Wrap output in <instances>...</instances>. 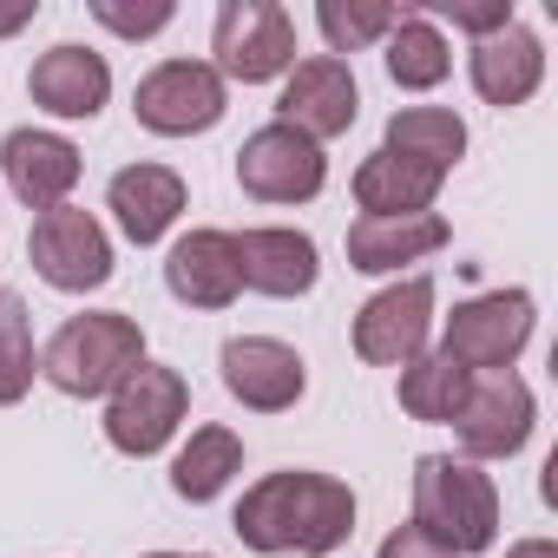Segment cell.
<instances>
[{
  "mask_svg": "<svg viewBox=\"0 0 558 558\" xmlns=\"http://www.w3.org/2000/svg\"><path fill=\"white\" fill-rule=\"evenodd\" d=\"M230 525H236V538L250 551H269V558H323V551H336L355 532V493L336 473H310V466L263 473L236 499V519Z\"/></svg>",
  "mask_w": 558,
  "mask_h": 558,
  "instance_id": "obj_1",
  "label": "cell"
},
{
  "mask_svg": "<svg viewBox=\"0 0 558 558\" xmlns=\"http://www.w3.org/2000/svg\"><path fill=\"white\" fill-rule=\"evenodd\" d=\"M414 532L434 538L453 558H473L499 538V486L453 453H421L414 460Z\"/></svg>",
  "mask_w": 558,
  "mask_h": 558,
  "instance_id": "obj_2",
  "label": "cell"
},
{
  "mask_svg": "<svg viewBox=\"0 0 558 558\" xmlns=\"http://www.w3.org/2000/svg\"><path fill=\"white\" fill-rule=\"evenodd\" d=\"M145 362V329L119 310H93V316H73L47 355H40V375L73 395V401H93V395H112L132 368Z\"/></svg>",
  "mask_w": 558,
  "mask_h": 558,
  "instance_id": "obj_3",
  "label": "cell"
},
{
  "mask_svg": "<svg viewBox=\"0 0 558 558\" xmlns=\"http://www.w3.org/2000/svg\"><path fill=\"white\" fill-rule=\"evenodd\" d=\"M210 53H217V80H243V86L283 80L296 66V21L276 0H223Z\"/></svg>",
  "mask_w": 558,
  "mask_h": 558,
  "instance_id": "obj_4",
  "label": "cell"
},
{
  "mask_svg": "<svg viewBox=\"0 0 558 558\" xmlns=\"http://www.w3.org/2000/svg\"><path fill=\"white\" fill-rule=\"evenodd\" d=\"M184 414H191V381L165 362H138L106 401V440L132 460H151L178 434Z\"/></svg>",
  "mask_w": 558,
  "mask_h": 558,
  "instance_id": "obj_5",
  "label": "cell"
},
{
  "mask_svg": "<svg viewBox=\"0 0 558 558\" xmlns=\"http://www.w3.org/2000/svg\"><path fill=\"white\" fill-rule=\"evenodd\" d=\"M132 112L158 138H191V132H210L230 112V93H223V80H217L210 60H165V66H151L138 80Z\"/></svg>",
  "mask_w": 558,
  "mask_h": 558,
  "instance_id": "obj_6",
  "label": "cell"
},
{
  "mask_svg": "<svg viewBox=\"0 0 558 558\" xmlns=\"http://www.w3.org/2000/svg\"><path fill=\"white\" fill-rule=\"evenodd\" d=\"M236 184L256 204H310L329 184V158H323L316 138H303L290 125H263L236 151Z\"/></svg>",
  "mask_w": 558,
  "mask_h": 558,
  "instance_id": "obj_7",
  "label": "cell"
},
{
  "mask_svg": "<svg viewBox=\"0 0 558 558\" xmlns=\"http://www.w3.org/2000/svg\"><path fill=\"white\" fill-rule=\"evenodd\" d=\"M525 342H532V296L525 290H493V296H473L447 316L440 355H453L466 375H499V368H512V355Z\"/></svg>",
  "mask_w": 558,
  "mask_h": 558,
  "instance_id": "obj_8",
  "label": "cell"
},
{
  "mask_svg": "<svg viewBox=\"0 0 558 558\" xmlns=\"http://www.w3.org/2000/svg\"><path fill=\"white\" fill-rule=\"evenodd\" d=\"M27 256H34V269L47 276V283H53V290H66V296L99 290L106 276H112V236L99 230V217H93V210H73V204H60V210H40V217H34Z\"/></svg>",
  "mask_w": 558,
  "mask_h": 558,
  "instance_id": "obj_9",
  "label": "cell"
},
{
  "mask_svg": "<svg viewBox=\"0 0 558 558\" xmlns=\"http://www.w3.org/2000/svg\"><path fill=\"white\" fill-rule=\"evenodd\" d=\"M532 388L499 368V375H473L466 388V408L453 414V434H460V460H512L525 440H532Z\"/></svg>",
  "mask_w": 558,
  "mask_h": 558,
  "instance_id": "obj_10",
  "label": "cell"
},
{
  "mask_svg": "<svg viewBox=\"0 0 558 558\" xmlns=\"http://www.w3.org/2000/svg\"><path fill=\"white\" fill-rule=\"evenodd\" d=\"M427 329H434V283L427 276H408V283L362 303L355 355L375 362V368H408L414 355H427Z\"/></svg>",
  "mask_w": 558,
  "mask_h": 558,
  "instance_id": "obj_11",
  "label": "cell"
},
{
  "mask_svg": "<svg viewBox=\"0 0 558 558\" xmlns=\"http://www.w3.org/2000/svg\"><path fill=\"white\" fill-rule=\"evenodd\" d=\"M217 362H223V388H230L250 414H283V408H296L303 388H310L303 355H296L290 342H276V336H236V342H223Z\"/></svg>",
  "mask_w": 558,
  "mask_h": 558,
  "instance_id": "obj_12",
  "label": "cell"
},
{
  "mask_svg": "<svg viewBox=\"0 0 558 558\" xmlns=\"http://www.w3.org/2000/svg\"><path fill=\"white\" fill-rule=\"evenodd\" d=\"M355 112H362V93H355V73L342 66V60H303V66H290V80H283V99H276V125H290V132H303V138H342L349 125H355Z\"/></svg>",
  "mask_w": 558,
  "mask_h": 558,
  "instance_id": "obj_13",
  "label": "cell"
},
{
  "mask_svg": "<svg viewBox=\"0 0 558 558\" xmlns=\"http://www.w3.org/2000/svg\"><path fill=\"white\" fill-rule=\"evenodd\" d=\"M0 171H8V184L27 210H60L80 184V145L60 138V132L21 125V132L0 138Z\"/></svg>",
  "mask_w": 558,
  "mask_h": 558,
  "instance_id": "obj_14",
  "label": "cell"
},
{
  "mask_svg": "<svg viewBox=\"0 0 558 558\" xmlns=\"http://www.w3.org/2000/svg\"><path fill=\"white\" fill-rule=\"evenodd\" d=\"M165 290L184 310H230L243 296V269H236L230 230H191V236H178L171 256H165Z\"/></svg>",
  "mask_w": 558,
  "mask_h": 558,
  "instance_id": "obj_15",
  "label": "cell"
},
{
  "mask_svg": "<svg viewBox=\"0 0 558 558\" xmlns=\"http://www.w3.org/2000/svg\"><path fill=\"white\" fill-rule=\"evenodd\" d=\"M27 93H34V106L53 112V119H99L106 99H112V66H106V53L66 40V47H47V53L34 60Z\"/></svg>",
  "mask_w": 558,
  "mask_h": 558,
  "instance_id": "obj_16",
  "label": "cell"
},
{
  "mask_svg": "<svg viewBox=\"0 0 558 558\" xmlns=\"http://www.w3.org/2000/svg\"><path fill=\"white\" fill-rule=\"evenodd\" d=\"M236 243V269H243V290L256 296H276V303H290V296H310L316 290V243L303 230H243L230 236Z\"/></svg>",
  "mask_w": 558,
  "mask_h": 558,
  "instance_id": "obj_17",
  "label": "cell"
},
{
  "mask_svg": "<svg viewBox=\"0 0 558 558\" xmlns=\"http://www.w3.org/2000/svg\"><path fill=\"white\" fill-rule=\"evenodd\" d=\"M466 73H473V93L486 106H525L538 93V80H545V47H538V34H525L512 21L493 40H473Z\"/></svg>",
  "mask_w": 558,
  "mask_h": 558,
  "instance_id": "obj_18",
  "label": "cell"
},
{
  "mask_svg": "<svg viewBox=\"0 0 558 558\" xmlns=\"http://www.w3.org/2000/svg\"><path fill=\"white\" fill-rule=\"evenodd\" d=\"M106 210H112L119 230L145 250V243H158V236L178 223V210H184V178H178L171 165H125V171L106 184Z\"/></svg>",
  "mask_w": 558,
  "mask_h": 558,
  "instance_id": "obj_19",
  "label": "cell"
},
{
  "mask_svg": "<svg viewBox=\"0 0 558 558\" xmlns=\"http://www.w3.org/2000/svg\"><path fill=\"white\" fill-rule=\"evenodd\" d=\"M447 243V217L440 210H421V217H362L349 230V269L362 276H388L401 263H421Z\"/></svg>",
  "mask_w": 558,
  "mask_h": 558,
  "instance_id": "obj_20",
  "label": "cell"
},
{
  "mask_svg": "<svg viewBox=\"0 0 558 558\" xmlns=\"http://www.w3.org/2000/svg\"><path fill=\"white\" fill-rule=\"evenodd\" d=\"M434 197H440V171H427V165H408L395 151H375L355 165L362 217H421V210H434Z\"/></svg>",
  "mask_w": 558,
  "mask_h": 558,
  "instance_id": "obj_21",
  "label": "cell"
},
{
  "mask_svg": "<svg viewBox=\"0 0 558 558\" xmlns=\"http://www.w3.org/2000/svg\"><path fill=\"white\" fill-rule=\"evenodd\" d=\"M381 151H395V158H408V165H427V171H453L460 165V151H466V125L447 112V106H408V112H395L388 119V145Z\"/></svg>",
  "mask_w": 558,
  "mask_h": 558,
  "instance_id": "obj_22",
  "label": "cell"
},
{
  "mask_svg": "<svg viewBox=\"0 0 558 558\" xmlns=\"http://www.w3.org/2000/svg\"><path fill=\"white\" fill-rule=\"evenodd\" d=\"M447 66H453V53H447L440 27L421 8H401V21L388 27V80L401 93H427V86L447 80Z\"/></svg>",
  "mask_w": 558,
  "mask_h": 558,
  "instance_id": "obj_23",
  "label": "cell"
},
{
  "mask_svg": "<svg viewBox=\"0 0 558 558\" xmlns=\"http://www.w3.org/2000/svg\"><path fill=\"white\" fill-rule=\"evenodd\" d=\"M236 473H243V440H236L230 427H197L191 447L171 460V493L191 499V506H204V499H217Z\"/></svg>",
  "mask_w": 558,
  "mask_h": 558,
  "instance_id": "obj_24",
  "label": "cell"
},
{
  "mask_svg": "<svg viewBox=\"0 0 558 558\" xmlns=\"http://www.w3.org/2000/svg\"><path fill=\"white\" fill-rule=\"evenodd\" d=\"M466 388H473V375L453 355H414L401 368V408L434 427H453V414L466 408Z\"/></svg>",
  "mask_w": 558,
  "mask_h": 558,
  "instance_id": "obj_25",
  "label": "cell"
},
{
  "mask_svg": "<svg viewBox=\"0 0 558 558\" xmlns=\"http://www.w3.org/2000/svg\"><path fill=\"white\" fill-rule=\"evenodd\" d=\"M34 323L14 290H0V408H14L34 388Z\"/></svg>",
  "mask_w": 558,
  "mask_h": 558,
  "instance_id": "obj_26",
  "label": "cell"
},
{
  "mask_svg": "<svg viewBox=\"0 0 558 558\" xmlns=\"http://www.w3.org/2000/svg\"><path fill=\"white\" fill-rule=\"evenodd\" d=\"M395 21H401V8H381V0H349V8H342V0H323V8H316V27H323V40L336 53H362V47L388 40Z\"/></svg>",
  "mask_w": 558,
  "mask_h": 558,
  "instance_id": "obj_27",
  "label": "cell"
},
{
  "mask_svg": "<svg viewBox=\"0 0 558 558\" xmlns=\"http://www.w3.org/2000/svg\"><path fill=\"white\" fill-rule=\"evenodd\" d=\"M93 21L99 27H112L119 40H151V34H165L171 27V0H93Z\"/></svg>",
  "mask_w": 558,
  "mask_h": 558,
  "instance_id": "obj_28",
  "label": "cell"
},
{
  "mask_svg": "<svg viewBox=\"0 0 558 558\" xmlns=\"http://www.w3.org/2000/svg\"><path fill=\"white\" fill-rule=\"evenodd\" d=\"M434 8H440L460 34H473V40H493L499 27H512V0H486V8H480V0H460V8H453V0H434Z\"/></svg>",
  "mask_w": 558,
  "mask_h": 558,
  "instance_id": "obj_29",
  "label": "cell"
},
{
  "mask_svg": "<svg viewBox=\"0 0 558 558\" xmlns=\"http://www.w3.org/2000/svg\"><path fill=\"white\" fill-rule=\"evenodd\" d=\"M381 558H453V551H440L434 538H421L414 525H401V532H388V538H381Z\"/></svg>",
  "mask_w": 558,
  "mask_h": 558,
  "instance_id": "obj_30",
  "label": "cell"
},
{
  "mask_svg": "<svg viewBox=\"0 0 558 558\" xmlns=\"http://www.w3.org/2000/svg\"><path fill=\"white\" fill-rule=\"evenodd\" d=\"M34 14H40L34 0H21V8H0V40H8V34H21V27H27Z\"/></svg>",
  "mask_w": 558,
  "mask_h": 558,
  "instance_id": "obj_31",
  "label": "cell"
},
{
  "mask_svg": "<svg viewBox=\"0 0 558 558\" xmlns=\"http://www.w3.org/2000/svg\"><path fill=\"white\" fill-rule=\"evenodd\" d=\"M506 558H558V545H551V538H519Z\"/></svg>",
  "mask_w": 558,
  "mask_h": 558,
  "instance_id": "obj_32",
  "label": "cell"
},
{
  "mask_svg": "<svg viewBox=\"0 0 558 558\" xmlns=\"http://www.w3.org/2000/svg\"><path fill=\"white\" fill-rule=\"evenodd\" d=\"M151 558H191V551H151Z\"/></svg>",
  "mask_w": 558,
  "mask_h": 558,
  "instance_id": "obj_33",
  "label": "cell"
}]
</instances>
